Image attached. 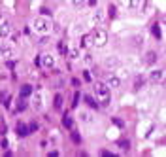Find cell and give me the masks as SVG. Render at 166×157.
<instances>
[{"instance_id": "6da1fadb", "label": "cell", "mask_w": 166, "mask_h": 157, "mask_svg": "<svg viewBox=\"0 0 166 157\" xmlns=\"http://www.w3.org/2000/svg\"><path fill=\"white\" fill-rule=\"evenodd\" d=\"M92 91H95L96 101H98L100 106H108V104H110V91H111V89L108 87L104 81H96L95 87H92Z\"/></svg>"}, {"instance_id": "7a4b0ae2", "label": "cell", "mask_w": 166, "mask_h": 157, "mask_svg": "<svg viewBox=\"0 0 166 157\" xmlns=\"http://www.w3.org/2000/svg\"><path fill=\"white\" fill-rule=\"evenodd\" d=\"M91 38H92V45L95 48H104V45L108 44V32L104 29H95L91 32Z\"/></svg>"}, {"instance_id": "3957f363", "label": "cell", "mask_w": 166, "mask_h": 157, "mask_svg": "<svg viewBox=\"0 0 166 157\" xmlns=\"http://www.w3.org/2000/svg\"><path fill=\"white\" fill-rule=\"evenodd\" d=\"M32 29L36 30L38 34H49L51 32V23L45 17H36L32 21Z\"/></svg>"}, {"instance_id": "277c9868", "label": "cell", "mask_w": 166, "mask_h": 157, "mask_svg": "<svg viewBox=\"0 0 166 157\" xmlns=\"http://www.w3.org/2000/svg\"><path fill=\"white\" fill-rule=\"evenodd\" d=\"M42 66H44V68H47V70H53V66H55V57L49 55V53L42 55Z\"/></svg>"}, {"instance_id": "5b68a950", "label": "cell", "mask_w": 166, "mask_h": 157, "mask_svg": "<svg viewBox=\"0 0 166 157\" xmlns=\"http://www.w3.org/2000/svg\"><path fill=\"white\" fill-rule=\"evenodd\" d=\"M12 30H13L12 23L9 21H2V25H0V38H8L12 34Z\"/></svg>"}, {"instance_id": "8992f818", "label": "cell", "mask_w": 166, "mask_h": 157, "mask_svg": "<svg viewBox=\"0 0 166 157\" xmlns=\"http://www.w3.org/2000/svg\"><path fill=\"white\" fill-rule=\"evenodd\" d=\"M162 78H164L162 70H151V74H149V81H151V83H159V81H162Z\"/></svg>"}, {"instance_id": "52a82bcc", "label": "cell", "mask_w": 166, "mask_h": 157, "mask_svg": "<svg viewBox=\"0 0 166 157\" xmlns=\"http://www.w3.org/2000/svg\"><path fill=\"white\" fill-rule=\"evenodd\" d=\"M106 85L110 87V89H117V87H121V80H119L117 76H108Z\"/></svg>"}, {"instance_id": "ba28073f", "label": "cell", "mask_w": 166, "mask_h": 157, "mask_svg": "<svg viewBox=\"0 0 166 157\" xmlns=\"http://www.w3.org/2000/svg\"><path fill=\"white\" fill-rule=\"evenodd\" d=\"M89 45H92L91 34H83L81 38H79V48H89Z\"/></svg>"}, {"instance_id": "9c48e42d", "label": "cell", "mask_w": 166, "mask_h": 157, "mask_svg": "<svg viewBox=\"0 0 166 157\" xmlns=\"http://www.w3.org/2000/svg\"><path fill=\"white\" fill-rule=\"evenodd\" d=\"M157 59H159V57H157V51H149V53L145 55V61H143V62L151 66V65H155V62H157Z\"/></svg>"}, {"instance_id": "30bf717a", "label": "cell", "mask_w": 166, "mask_h": 157, "mask_svg": "<svg viewBox=\"0 0 166 157\" xmlns=\"http://www.w3.org/2000/svg\"><path fill=\"white\" fill-rule=\"evenodd\" d=\"M28 127H27V125H25V123H17V136H28Z\"/></svg>"}, {"instance_id": "8fae6325", "label": "cell", "mask_w": 166, "mask_h": 157, "mask_svg": "<svg viewBox=\"0 0 166 157\" xmlns=\"http://www.w3.org/2000/svg\"><path fill=\"white\" fill-rule=\"evenodd\" d=\"M62 125H64L66 129H72V127H74V119H72V116H70L68 112L62 116Z\"/></svg>"}, {"instance_id": "7c38bea8", "label": "cell", "mask_w": 166, "mask_h": 157, "mask_svg": "<svg viewBox=\"0 0 166 157\" xmlns=\"http://www.w3.org/2000/svg\"><path fill=\"white\" fill-rule=\"evenodd\" d=\"M92 23L95 25H102L104 23V13L100 12V10H96V12L92 13Z\"/></svg>"}, {"instance_id": "4fadbf2b", "label": "cell", "mask_w": 166, "mask_h": 157, "mask_svg": "<svg viewBox=\"0 0 166 157\" xmlns=\"http://www.w3.org/2000/svg\"><path fill=\"white\" fill-rule=\"evenodd\" d=\"M140 2H142V0H123V4L128 10H138L140 8Z\"/></svg>"}, {"instance_id": "5bb4252c", "label": "cell", "mask_w": 166, "mask_h": 157, "mask_svg": "<svg viewBox=\"0 0 166 157\" xmlns=\"http://www.w3.org/2000/svg\"><path fill=\"white\" fill-rule=\"evenodd\" d=\"M104 65H106V68H115V66L119 65V59H117V57H108Z\"/></svg>"}, {"instance_id": "9a60e30c", "label": "cell", "mask_w": 166, "mask_h": 157, "mask_svg": "<svg viewBox=\"0 0 166 157\" xmlns=\"http://www.w3.org/2000/svg\"><path fill=\"white\" fill-rule=\"evenodd\" d=\"M117 148L121 150V151H128V150H130V142H128L127 138H123V140H119V142H117Z\"/></svg>"}, {"instance_id": "2e32d148", "label": "cell", "mask_w": 166, "mask_h": 157, "mask_svg": "<svg viewBox=\"0 0 166 157\" xmlns=\"http://www.w3.org/2000/svg\"><path fill=\"white\" fill-rule=\"evenodd\" d=\"M83 101L89 104L91 108H98V106H100V104H98V101H95V98H92L91 95H83Z\"/></svg>"}, {"instance_id": "e0dca14e", "label": "cell", "mask_w": 166, "mask_h": 157, "mask_svg": "<svg viewBox=\"0 0 166 157\" xmlns=\"http://www.w3.org/2000/svg\"><path fill=\"white\" fill-rule=\"evenodd\" d=\"M145 85V78L140 74V76H136V81H134V89H136V91H140V89H142Z\"/></svg>"}, {"instance_id": "ac0fdd59", "label": "cell", "mask_w": 166, "mask_h": 157, "mask_svg": "<svg viewBox=\"0 0 166 157\" xmlns=\"http://www.w3.org/2000/svg\"><path fill=\"white\" fill-rule=\"evenodd\" d=\"M30 93H32V85H28V83H27V85H23V87H21V91H19V95H21V97H23V98H27V97L30 95Z\"/></svg>"}, {"instance_id": "d6986e66", "label": "cell", "mask_w": 166, "mask_h": 157, "mask_svg": "<svg viewBox=\"0 0 166 157\" xmlns=\"http://www.w3.org/2000/svg\"><path fill=\"white\" fill-rule=\"evenodd\" d=\"M9 45L8 44H4V42H0V57H8L9 55Z\"/></svg>"}, {"instance_id": "ffe728a7", "label": "cell", "mask_w": 166, "mask_h": 157, "mask_svg": "<svg viewBox=\"0 0 166 157\" xmlns=\"http://www.w3.org/2000/svg\"><path fill=\"white\" fill-rule=\"evenodd\" d=\"M151 30H153V36H155V38H159V40H160V36H162V32H160V27H159V23H155L153 27H151Z\"/></svg>"}, {"instance_id": "44dd1931", "label": "cell", "mask_w": 166, "mask_h": 157, "mask_svg": "<svg viewBox=\"0 0 166 157\" xmlns=\"http://www.w3.org/2000/svg\"><path fill=\"white\" fill-rule=\"evenodd\" d=\"M66 55H68L70 59H77V57H79V49L72 48V49H68V51H66Z\"/></svg>"}, {"instance_id": "7402d4cb", "label": "cell", "mask_w": 166, "mask_h": 157, "mask_svg": "<svg viewBox=\"0 0 166 157\" xmlns=\"http://www.w3.org/2000/svg\"><path fill=\"white\" fill-rule=\"evenodd\" d=\"M32 102H34V108H36V110H42V108H44V104H42V97H40V95H36Z\"/></svg>"}, {"instance_id": "603a6c76", "label": "cell", "mask_w": 166, "mask_h": 157, "mask_svg": "<svg viewBox=\"0 0 166 157\" xmlns=\"http://www.w3.org/2000/svg\"><path fill=\"white\" fill-rule=\"evenodd\" d=\"M53 106H55V110H60V108H62V97H60V95L55 97V104H53Z\"/></svg>"}, {"instance_id": "cb8c5ba5", "label": "cell", "mask_w": 166, "mask_h": 157, "mask_svg": "<svg viewBox=\"0 0 166 157\" xmlns=\"http://www.w3.org/2000/svg\"><path fill=\"white\" fill-rule=\"evenodd\" d=\"M108 13H110V17H117V6L110 4V8H108Z\"/></svg>"}, {"instance_id": "d4e9b609", "label": "cell", "mask_w": 166, "mask_h": 157, "mask_svg": "<svg viewBox=\"0 0 166 157\" xmlns=\"http://www.w3.org/2000/svg\"><path fill=\"white\" fill-rule=\"evenodd\" d=\"M111 123L117 125V127H124V121H123L121 117H111Z\"/></svg>"}, {"instance_id": "484cf974", "label": "cell", "mask_w": 166, "mask_h": 157, "mask_svg": "<svg viewBox=\"0 0 166 157\" xmlns=\"http://www.w3.org/2000/svg\"><path fill=\"white\" fill-rule=\"evenodd\" d=\"M27 106H28V104L25 102L23 97H21V101H19V104H17V110H19V112H21V110H27Z\"/></svg>"}, {"instance_id": "4316f807", "label": "cell", "mask_w": 166, "mask_h": 157, "mask_svg": "<svg viewBox=\"0 0 166 157\" xmlns=\"http://www.w3.org/2000/svg\"><path fill=\"white\" fill-rule=\"evenodd\" d=\"M72 140H74L76 144L81 142V136H79V133H77V131H74V133H72Z\"/></svg>"}, {"instance_id": "83f0119b", "label": "cell", "mask_w": 166, "mask_h": 157, "mask_svg": "<svg viewBox=\"0 0 166 157\" xmlns=\"http://www.w3.org/2000/svg\"><path fill=\"white\" fill-rule=\"evenodd\" d=\"M72 4H74V8H83L85 6V0H72Z\"/></svg>"}, {"instance_id": "f1b7e54d", "label": "cell", "mask_w": 166, "mask_h": 157, "mask_svg": "<svg viewBox=\"0 0 166 157\" xmlns=\"http://www.w3.org/2000/svg\"><path fill=\"white\" fill-rule=\"evenodd\" d=\"M79 98H81V95H79V93H76V95H74V102H72V108H76L77 104H79Z\"/></svg>"}, {"instance_id": "f546056e", "label": "cell", "mask_w": 166, "mask_h": 157, "mask_svg": "<svg viewBox=\"0 0 166 157\" xmlns=\"http://www.w3.org/2000/svg\"><path fill=\"white\" fill-rule=\"evenodd\" d=\"M81 119H83V121H87V123H89V121H92L91 114H87V112H83V114H81Z\"/></svg>"}, {"instance_id": "4dcf8cb0", "label": "cell", "mask_w": 166, "mask_h": 157, "mask_svg": "<svg viewBox=\"0 0 166 157\" xmlns=\"http://www.w3.org/2000/svg\"><path fill=\"white\" fill-rule=\"evenodd\" d=\"M40 44H42V45L49 44V36H47V34H44V36H42V38H40Z\"/></svg>"}, {"instance_id": "1f68e13d", "label": "cell", "mask_w": 166, "mask_h": 157, "mask_svg": "<svg viewBox=\"0 0 166 157\" xmlns=\"http://www.w3.org/2000/svg\"><path fill=\"white\" fill-rule=\"evenodd\" d=\"M59 51H60L62 55H66V51H68V49H66V45L62 44V42H59Z\"/></svg>"}, {"instance_id": "d6a6232c", "label": "cell", "mask_w": 166, "mask_h": 157, "mask_svg": "<svg viewBox=\"0 0 166 157\" xmlns=\"http://www.w3.org/2000/svg\"><path fill=\"white\" fill-rule=\"evenodd\" d=\"M34 131H38V123H32L28 127V133H34Z\"/></svg>"}, {"instance_id": "836d02e7", "label": "cell", "mask_w": 166, "mask_h": 157, "mask_svg": "<svg viewBox=\"0 0 166 157\" xmlns=\"http://www.w3.org/2000/svg\"><path fill=\"white\" fill-rule=\"evenodd\" d=\"M83 80H85V81H91V74H89V72H83Z\"/></svg>"}, {"instance_id": "e575fe53", "label": "cell", "mask_w": 166, "mask_h": 157, "mask_svg": "<svg viewBox=\"0 0 166 157\" xmlns=\"http://www.w3.org/2000/svg\"><path fill=\"white\" fill-rule=\"evenodd\" d=\"M34 65L38 66V68H40V66H42V59H40V55H38V57H36V59H34Z\"/></svg>"}, {"instance_id": "d590c367", "label": "cell", "mask_w": 166, "mask_h": 157, "mask_svg": "<svg viewBox=\"0 0 166 157\" xmlns=\"http://www.w3.org/2000/svg\"><path fill=\"white\" fill-rule=\"evenodd\" d=\"M72 85H74V87H79V85H81V81H79V80H76V78H74V80H72Z\"/></svg>"}, {"instance_id": "8d00e7d4", "label": "cell", "mask_w": 166, "mask_h": 157, "mask_svg": "<svg viewBox=\"0 0 166 157\" xmlns=\"http://www.w3.org/2000/svg\"><path fill=\"white\" fill-rule=\"evenodd\" d=\"M6 66H8V68H13L15 62H13V61H6Z\"/></svg>"}, {"instance_id": "74e56055", "label": "cell", "mask_w": 166, "mask_h": 157, "mask_svg": "<svg viewBox=\"0 0 166 157\" xmlns=\"http://www.w3.org/2000/svg\"><path fill=\"white\" fill-rule=\"evenodd\" d=\"M85 62H89V65H91V62H92V55H85Z\"/></svg>"}, {"instance_id": "f35d334b", "label": "cell", "mask_w": 166, "mask_h": 157, "mask_svg": "<svg viewBox=\"0 0 166 157\" xmlns=\"http://www.w3.org/2000/svg\"><path fill=\"white\" fill-rule=\"evenodd\" d=\"M42 13H44V15H51V12H49L47 8H42Z\"/></svg>"}, {"instance_id": "ab89813d", "label": "cell", "mask_w": 166, "mask_h": 157, "mask_svg": "<svg viewBox=\"0 0 166 157\" xmlns=\"http://www.w3.org/2000/svg\"><path fill=\"white\" fill-rule=\"evenodd\" d=\"M4 98H6V93H4V91H0V102H4Z\"/></svg>"}, {"instance_id": "60d3db41", "label": "cell", "mask_w": 166, "mask_h": 157, "mask_svg": "<svg viewBox=\"0 0 166 157\" xmlns=\"http://www.w3.org/2000/svg\"><path fill=\"white\" fill-rule=\"evenodd\" d=\"M89 6H96V0H89Z\"/></svg>"}]
</instances>
